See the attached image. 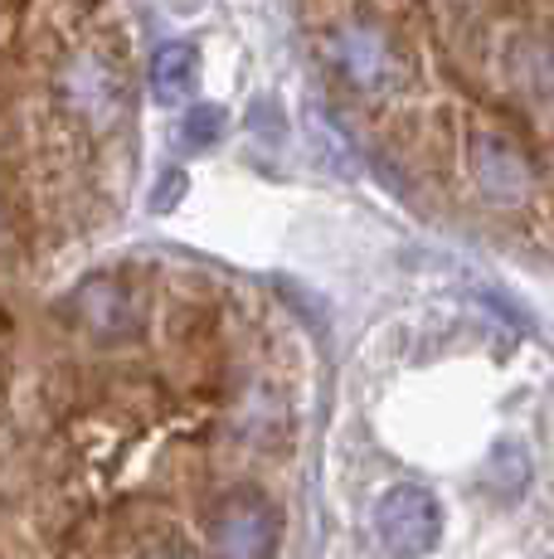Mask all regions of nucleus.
Returning <instances> with one entry per match:
<instances>
[{
	"label": "nucleus",
	"instance_id": "obj_2",
	"mask_svg": "<svg viewBox=\"0 0 554 559\" xmlns=\"http://www.w3.org/2000/svg\"><path fill=\"white\" fill-rule=\"evenodd\" d=\"M375 540L394 559H423L443 540V507L429 487L399 481L375 501Z\"/></svg>",
	"mask_w": 554,
	"mask_h": 559
},
{
	"label": "nucleus",
	"instance_id": "obj_5",
	"mask_svg": "<svg viewBox=\"0 0 554 559\" xmlns=\"http://www.w3.org/2000/svg\"><path fill=\"white\" fill-rule=\"evenodd\" d=\"M73 317L98 341H132V336H142V326H146L142 297L112 273L88 277V283L73 293Z\"/></svg>",
	"mask_w": 554,
	"mask_h": 559
},
{
	"label": "nucleus",
	"instance_id": "obj_6",
	"mask_svg": "<svg viewBox=\"0 0 554 559\" xmlns=\"http://www.w3.org/2000/svg\"><path fill=\"white\" fill-rule=\"evenodd\" d=\"M63 93H69L73 112H83L98 127H108L112 117L122 112V79H117V69L108 59H98V53L69 59V69H63Z\"/></svg>",
	"mask_w": 554,
	"mask_h": 559
},
{
	"label": "nucleus",
	"instance_id": "obj_10",
	"mask_svg": "<svg viewBox=\"0 0 554 559\" xmlns=\"http://www.w3.org/2000/svg\"><path fill=\"white\" fill-rule=\"evenodd\" d=\"M224 127H229V112H224L219 103H190L185 117H180V146L185 152H209V146L224 136Z\"/></svg>",
	"mask_w": 554,
	"mask_h": 559
},
{
	"label": "nucleus",
	"instance_id": "obj_8",
	"mask_svg": "<svg viewBox=\"0 0 554 559\" xmlns=\"http://www.w3.org/2000/svg\"><path fill=\"white\" fill-rule=\"evenodd\" d=\"M486 487L496 491V501H520L530 487V453L520 438H501L492 448V462H486Z\"/></svg>",
	"mask_w": 554,
	"mask_h": 559
},
{
	"label": "nucleus",
	"instance_id": "obj_9",
	"mask_svg": "<svg viewBox=\"0 0 554 559\" xmlns=\"http://www.w3.org/2000/svg\"><path fill=\"white\" fill-rule=\"evenodd\" d=\"M510 73L526 98H554V49L545 39H520L510 49Z\"/></svg>",
	"mask_w": 554,
	"mask_h": 559
},
{
	"label": "nucleus",
	"instance_id": "obj_4",
	"mask_svg": "<svg viewBox=\"0 0 554 559\" xmlns=\"http://www.w3.org/2000/svg\"><path fill=\"white\" fill-rule=\"evenodd\" d=\"M467 170H472L477 190H482L492 204H520L535 190V166L526 160L516 142L506 132H472L467 142Z\"/></svg>",
	"mask_w": 554,
	"mask_h": 559
},
{
	"label": "nucleus",
	"instance_id": "obj_12",
	"mask_svg": "<svg viewBox=\"0 0 554 559\" xmlns=\"http://www.w3.org/2000/svg\"><path fill=\"white\" fill-rule=\"evenodd\" d=\"M146 559H195V555H185V550H156V555H146Z\"/></svg>",
	"mask_w": 554,
	"mask_h": 559
},
{
	"label": "nucleus",
	"instance_id": "obj_11",
	"mask_svg": "<svg viewBox=\"0 0 554 559\" xmlns=\"http://www.w3.org/2000/svg\"><path fill=\"white\" fill-rule=\"evenodd\" d=\"M180 200H185V170L170 166V170H161V186H156V195H152V210L156 214H170Z\"/></svg>",
	"mask_w": 554,
	"mask_h": 559
},
{
	"label": "nucleus",
	"instance_id": "obj_7",
	"mask_svg": "<svg viewBox=\"0 0 554 559\" xmlns=\"http://www.w3.org/2000/svg\"><path fill=\"white\" fill-rule=\"evenodd\" d=\"M195 79H200V49L176 39V45H161L152 59V93L156 103L176 107L195 93Z\"/></svg>",
	"mask_w": 554,
	"mask_h": 559
},
{
	"label": "nucleus",
	"instance_id": "obj_3",
	"mask_svg": "<svg viewBox=\"0 0 554 559\" xmlns=\"http://www.w3.org/2000/svg\"><path fill=\"white\" fill-rule=\"evenodd\" d=\"M219 559H273L277 540H282V515L263 491H239L229 497L209 525Z\"/></svg>",
	"mask_w": 554,
	"mask_h": 559
},
{
	"label": "nucleus",
	"instance_id": "obj_1",
	"mask_svg": "<svg viewBox=\"0 0 554 559\" xmlns=\"http://www.w3.org/2000/svg\"><path fill=\"white\" fill-rule=\"evenodd\" d=\"M332 63L336 73L365 98H394L413 83V63L409 53L394 45L389 29L370 25V20H346L332 35Z\"/></svg>",
	"mask_w": 554,
	"mask_h": 559
}]
</instances>
